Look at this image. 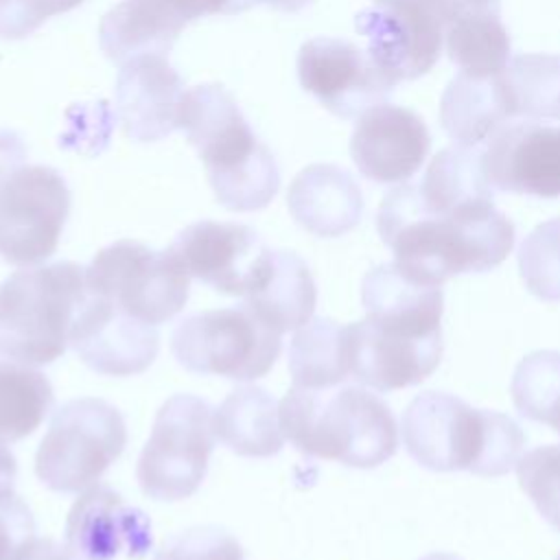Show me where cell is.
Wrapping results in <instances>:
<instances>
[{"mask_svg": "<svg viewBox=\"0 0 560 560\" xmlns=\"http://www.w3.org/2000/svg\"><path fill=\"white\" fill-rule=\"evenodd\" d=\"M125 444L127 427L114 405L74 398L52 413L35 455V472L55 492H81L101 479Z\"/></svg>", "mask_w": 560, "mask_h": 560, "instance_id": "obj_7", "label": "cell"}, {"mask_svg": "<svg viewBox=\"0 0 560 560\" xmlns=\"http://www.w3.org/2000/svg\"><path fill=\"white\" fill-rule=\"evenodd\" d=\"M153 560H245V553L223 527L199 525L168 536Z\"/></svg>", "mask_w": 560, "mask_h": 560, "instance_id": "obj_32", "label": "cell"}, {"mask_svg": "<svg viewBox=\"0 0 560 560\" xmlns=\"http://www.w3.org/2000/svg\"><path fill=\"white\" fill-rule=\"evenodd\" d=\"M298 79L308 94L339 118H359L370 107L387 103L398 85L381 70L368 48L328 35L300 46Z\"/></svg>", "mask_w": 560, "mask_h": 560, "instance_id": "obj_12", "label": "cell"}, {"mask_svg": "<svg viewBox=\"0 0 560 560\" xmlns=\"http://www.w3.org/2000/svg\"><path fill=\"white\" fill-rule=\"evenodd\" d=\"M249 7H256V4H267L271 9H278V11H284V13H298L302 9H306L313 0H247Z\"/></svg>", "mask_w": 560, "mask_h": 560, "instance_id": "obj_38", "label": "cell"}, {"mask_svg": "<svg viewBox=\"0 0 560 560\" xmlns=\"http://www.w3.org/2000/svg\"><path fill=\"white\" fill-rule=\"evenodd\" d=\"M516 475L540 516L560 532V444L538 446L521 455Z\"/></svg>", "mask_w": 560, "mask_h": 560, "instance_id": "obj_31", "label": "cell"}, {"mask_svg": "<svg viewBox=\"0 0 560 560\" xmlns=\"http://www.w3.org/2000/svg\"><path fill=\"white\" fill-rule=\"evenodd\" d=\"M212 427L219 442L243 457H271L284 444L280 405L256 385L232 389L212 411Z\"/></svg>", "mask_w": 560, "mask_h": 560, "instance_id": "obj_23", "label": "cell"}, {"mask_svg": "<svg viewBox=\"0 0 560 560\" xmlns=\"http://www.w3.org/2000/svg\"><path fill=\"white\" fill-rule=\"evenodd\" d=\"M55 394L50 381L31 365L0 361V486H13L11 442L31 435L48 416Z\"/></svg>", "mask_w": 560, "mask_h": 560, "instance_id": "obj_24", "label": "cell"}, {"mask_svg": "<svg viewBox=\"0 0 560 560\" xmlns=\"http://www.w3.org/2000/svg\"><path fill=\"white\" fill-rule=\"evenodd\" d=\"M317 289L306 262L284 249H269L267 265L256 287L245 298V306L276 332L304 326L315 311Z\"/></svg>", "mask_w": 560, "mask_h": 560, "instance_id": "obj_22", "label": "cell"}, {"mask_svg": "<svg viewBox=\"0 0 560 560\" xmlns=\"http://www.w3.org/2000/svg\"><path fill=\"white\" fill-rule=\"evenodd\" d=\"M85 291V267L72 260L11 273L0 284V357L22 365L59 359Z\"/></svg>", "mask_w": 560, "mask_h": 560, "instance_id": "obj_5", "label": "cell"}, {"mask_svg": "<svg viewBox=\"0 0 560 560\" xmlns=\"http://www.w3.org/2000/svg\"><path fill=\"white\" fill-rule=\"evenodd\" d=\"M83 0H0V39H22L48 18L72 11Z\"/></svg>", "mask_w": 560, "mask_h": 560, "instance_id": "obj_33", "label": "cell"}, {"mask_svg": "<svg viewBox=\"0 0 560 560\" xmlns=\"http://www.w3.org/2000/svg\"><path fill=\"white\" fill-rule=\"evenodd\" d=\"M481 166L494 190L560 197V125L505 122L483 144Z\"/></svg>", "mask_w": 560, "mask_h": 560, "instance_id": "obj_17", "label": "cell"}, {"mask_svg": "<svg viewBox=\"0 0 560 560\" xmlns=\"http://www.w3.org/2000/svg\"><path fill=\"white\" fill-rule=\"evenodd\" d=\"M179 129L197 149L208 184L234 212L265 208L280 188L273 153L258 140L234 96L219 83L186 90Z\"/></svg>", "mask_w": 560, "mask_h": 560, "instance_id": "obj_2", "label": "cell"}, {"mask_svg": "<svg viewBox=\"0 0 560 560\" xmlns=\"http://www.w3.org/2000/svg\"><path fill=\"white\" fill-rule=\"evenodd\" d=\"M88 291L147 324L173 319L188 300L190 276L164 252L122 238L103 247L85 267Z\"/></svg>", "mask_w": 560, "mask_h": 560, "instance_id": "obj_10", "label": "cell"}, {"mask_svg": "<svg viewBox=\"0 0 560 560\" xmlns=\"http://www.w3.org/2000/svg\"><path fill=\"white\" fill-rule=\"evenodd\" d=\"M168 254L190 278L219 293L247 298L267 265L269 247L243 223L197 221L175 236Z\"/></svg>", "mask_w": 560, "mask_h": 560, "instance_id": "obj_15", "label": "cell"}, {"mask_svg": "<svg viewBox=\"0 0 560 560\" xmlns=\"http://www.w3.org/2000/svg\"><path fill=\"white\" fill-rule=\"evenodd\" d=\"M289 372L295 387L326 389L350 376L348 328L315 317L300 326L289 346Z\"/></svg>", "mask_w": 560, "mask_h": 560, "instance_id": "obj_27", "label": "cell"}, {"mask_svg": "<svg viewBox=\"0 0 560 560\" xmlns=\"http://www.w3.org/2000/svg\"><path fill=\"white\" fill-rule=\"evenodd\" d=\"M420 560H464V558H459L455 553H446V551H433V553L422 556Z\"/></svg>", "mask_w": 560, "mask_h": 560, "instance_id": "obj_40", "label": "cell"}, {"mask_svg": "<svg viewBox=\"0 0 560 560\" xmlns=\"http://www.w3.org/2000/svg\"><path fill=\"white\" fill-rule=\"evenodd\" d=\"M212 409L192 394L171 396L158 411L136 477L155 501L188 499L201 486L214 448Z\"/></svg>", "mask_w": 560, "mask_h": 560, "instance_id": "obj_9", "label": "cell"}, {"mask_svg": "<svg viewBox=\"0 0 560 560\" xmlns=\"http://www.w3.org/2000/svg\"><path fill=\"white\" fill-rule=\"evenodd\" d=\"M440 122L446 136L459 147H481L510 122L497 72L475 77L459 70L446 85L440 103Z\"/></svg>", "mask_w": 560, "mask_h": 560, "instance_id": "obj_25", "label": "cell"}, {"mask_svg": "<svg viewBox=\"0 0 560 560\" xmlns=\"http://www.w3.org/2000/svg\"><path fill=\"white\" fill-rule=\"evenodd\" d=\"M407 453L435 472L468 470L501 477L516 468L525 433L505 413L475 409L446 392H422L400 422Z\"/></svg>", "mask_w": 560, "mask_h": 560, "instance_id": "obj_3", "label": "cell"}, {"mask_svg": "<svg viewBox=\"0 0 560 560\" xmlns=\"http://www.w3.org/2000/svg\"><path fill=\"white\" fill-rule=\"evenodd\" d=\"M556 560H560V556H558V558H556Z\"/></svg>", "mask_w": 560, "mask_h": 560, "instance_id": "obj_41", "label": "cell"}, {"mask_svg": "<svg viewBox=\"0 0 560 560\" xmlns=\"http://www.w3.org/2000/svg\"><path fill=\"white\" fill-rule=\"evenodd\" d=\"M171 352L195 374L232 381L265 376L280 354V332L262 324L245 304L188 315L171 335Z\"/></svg>", "mask_w": 560, "mask_h": 560, "instance_id": "obj_8", "label": "cell"}, {"mask_svg": "<svg viewBox=\"0 0 560 560\" xmlns=\"http://www.w3.org/2000/svg\"><path fill=\"white\" fill-rule=\"evenodd\" d=\"M287 208L306 232L335 238L359 225L363 195L346 168L337 164H311L291 182Z\"/></svg>", "mask_w": 560, "mask_h": 560, "instance_id": "obj_21", "label": "cell"}, {"mask_svg": "<svg viewBox=\"0 0 560 560\" xmlns=\"http://www.w3.org/2000/svg\"><path fill=\"white\" fill-rule=\"evenodd\" d=\"M35 538V521L13 486H0V560H18Z\"/></svg>", "mask_w": 560, "mask_h": 560, "instance_id": "obj_34", "label": "cell"}, {"mask_svg": "<svg viewBox=\"0 0 560 560\" xmlns=\"http://www.w3.org/2000/svg\"><path fill=\"white\" fill-rule=\"evenodd\" d=\"M116 118L136 142H158L179 129L184 81L166 55H140L120 66Z\"/></svg>", "mask_w": 560, "mask_h": 560, "instance_id": "obj_20", "label": "cell"}, {"mask_svg": "<svg viewBox=\"0 0 560 560\" xmlns=\"http://www.w3.org/2000/svg\"><path fill=\"white\" fill-rule=\"evenodd\" d=\"M510 394L523 418L547 424V418L560 398V352H529L514 370Z\"/></svg>", "mask_w": 560, "mask_h": 560, "instance_id": "obj_29", "label": "cell"}, {"mask_svg": "<svg viewBox=\"0 0 560 560\" xmlns=\"http://www.w3.org/2000/svg\"><path fill=\"white\" fill-rule=\"evenodd\" d=\"M497 79L510 120H560V55H516Z\"/></svg>", "mask_w": 560, "mask_h": 560, "instance_id": "obj_26", "label": "cell"}, {"mask_svg": "<svg viewBox=\"0 0 560 560\" xmlns=\"http://www.w3.org/2000/svg\"><path fill=\"white\" fill-rule=\"evenodd\" d=\"M383 243L411 276L442 287L462 273L501 265L514 247V223L494 206L479 147H446L418 182L392 188L376 212Z\"/></svg>", "mask_w": 560, "mask_h": 560, "instance_id": "obj_1", "label": "cell"}, {"mask_svg": "<svg viewBox=\"0 0 560 560\" xmlns=\"http://www.w3.org/2000/svg\"><path fill=\"white\" fill-rule=\"evenodd\" d=\"M433 11L438 13L442 26L446 28L453 20L477 13V11H501L499 0H429Z\"/></svg>", "mask_w": 560, "mask_h": 560, "instance_id": "obj_35", "label": "cell"}, {"mask_svg": "<svg viewBox=\"0 0 560 560\" xmlns=\"http://www.w3.org/2000/svg\"><path fill=\"white\" fill-rule=\"evenodd\" d=\"M280 427L298 451L352 468H376L398 448V427L389 405L357 385L337 389L293 385L280 400Z\"/></svg>", "mask_w": 560, "mask_h": 560, "instance_id": "obj_4", "label": "cell"}, {"mask_svg": "<svg viewBox=\"0 0 560 560\" xmlns=\"http://www.w3.org/2000/svg\"><path fill=\"white\" fill-rule=\"evenodd\" d=\"M247 9V0H120L98 24V46L118 66L140 55H168L188 22Z\"/></svg>", "mask_w": 560, "mask_h": 560, "instance_id": "obj_14", "label": "cell"}, {"mask_svg": "<svg viewBox=\"0 0 560 560\" xmlns=\"http://www.w3.org/2000/svg\"><path fill=\"white\" fill-rule=\"evenodd\" d=\"M66 545L74 560L144 558L153 545L149 516L109 486H90L70 508Z\"/></svg>", "mask_w": 560, "mask_h": 560, "instance_id": "obj_19", "label": "cell"}, {"mask_svg": "<svg viewBox=\"0 0 560 560\" xmlns=\"http://www.w3.org/2000/svg\"><path fill=\"white\" fill-rule=\"evenodd\" d=\"M547 424H549L556 433H560V398L556 400V405H553V409H551V413H549Z\"/></svg>", "mask_w": 560, "mask_h": 560, "instance_id": "obj_39", "label": "cell"}, {"mask_svg": "<svg viewBox=\"0 0 560 560\" xmlns=\"http://www.w3.org/2000/svg\"><path fill=\"white\" fill-rule=\"evenodd\" d=\"M354 31L394 83L427 74L444 44V26L429 0H372L354 15Z\"/></svg>", "mask_w": 560, "mask_h": 560, "instance_id": "obj_13", "label": "cell"}, {"mask_svg": "<svg viewBox=\"0 0 560 560\" xmlns=\"http://www.w3.org/2000/svg\"><path fill=\"white\" fill-rule=\"evenodd\" d=\"M442 311L440 306L385 308L346 326L352 378L376 392H392L431 376L444 350Z\"/></svg>", "mask_w": 560, "mask_h": 560, "instance_id": "obj_6", "label": "cell"}, {"mask_svg": "<svg viewBox=\"0 0 560 560\" xmlns=\"http://www.w3.org/2000/svg\"><path fill=\"white\" fill-rule=\"evenodd\" d=\"M431 133L424 120L400 105L381 103L363 112L350 136V155L365 179L402 184L424 164Z\"/></svg>", "mask_w": 560, "mask_h": 560, "instance_id": "obj_18", "label": "cell"}, {"mask_svg": "<svg viewBox=\"0 0 560 560\" xmlns=\"http://www.w3.org/2000/svg\"><path fill=\"white\" fill-rule=\"evenodd\" d=\"M518 273L532 295L560 302V219L536 225L518 247Z\"/></svg>", "mask_w": 560, "mask_h": 560, "instance_id": "obj_30", "label": "cell"}, {"mask_svg": "<svg viewBox=\"0 0 560 560\" xmlns=\"http://www.w3.org/2000/svg\"><path fill=\"white\" fill-rule=\"evenodd\" d=\"M70 346L94 372L131 376L144 372L158 350V326L131 317L107 298L85 291L70 328Z\"/></svg>", "mask_w": 560, "mask_h": 560, "instance_id": "obj_16", "label": "cell"}, {"mask_svg": "<svg viewBox=\"0 0 560 560\" xmlns=\"http://www.w3.org/2000/svg\"><path fill=\"white\" fill-rule=\"evenodd\" d=\"M18 560H74L68 545H59L50 538H33Z\"/></svg>", "mask_w": 560, "mask_h": 560, "instance_id": "obj_37", "label": "cell"}, {"mask_svg": "<svg viewBox=\"0 0 560 560\" xmlns=\"http://www.w3.org/2000/svg\"><path fill=\"white\" fill-rule=\"evenodd\" d=\"M444 44L448 59L475 77L494 74L512 59V42L501 11H477L453 20L444 28Z\"/></svg>", "mask_w": 560, "mask_h": 560, "instance_id": "obj_28", "label": "cell"}, {"mask_svg": "<svg viewBox=\"0 0 560 560\" xmlns=\"http://www.w3.org/2000/svg\"><path fill=\"white\" fill-rule=\"evenodd\" d=\"M26 160L24 140L9 129H0V177L20 168Z\"/></svg>", "mask_w": 560, "mask_h": 560, "instance_id": "obj_36", "label": "cell"}, {"mask_svg": "<svg viewBox=\"0 0 560 560\" xmlns=\"http://www.w3.org/2000/svg\"><path fill=\"white\" fill-rule=\"evenodd\" d=\"M70 214L63 175L44 164L20 166L0 177V258L35 265L50 258Z\"/></svg>", "mask_w": 560, "mask_h": 560, "instance_id": "obj_11", "label": "cell"}]
</instances>
